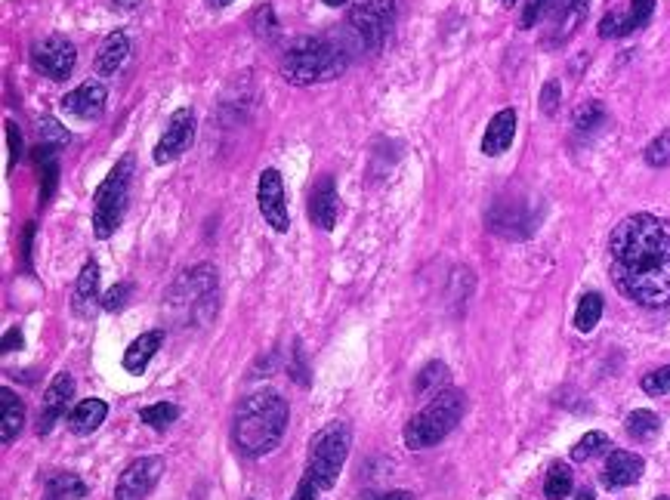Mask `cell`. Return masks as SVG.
<instances>
[{"label": "cell", "instance_id": "cell-5", "mask_svg": "<svg viewBox=\"0 0 670 500\" xmlns=\"http://www.w3.org/2000/svg\"><path fill=\"white\" fill-rule=\"evenodd\" d=\"M467 411V399L464 392L457 389H445L439 392L436 399H430L423 405V411H417L408 426H405V445L411 451H423V448H433L439 445L457 423H461Z\"/></svg>", "mask_w": 670, "mask_h": 500}, {"label": "cell", "instance_id": "cell-7", "mask_svg": "<svg viewBox=\"0 0 670 500\" xmlns=\"http://www.w3.org/2000/svg\"><path fill=\"white\" fill-rule=\"evenodd\" d=\"M130 176H133V155L121 158L93 195V235L99 241L112 238L124 220L130 198Z\"/></svg>", "mask_w": 670, "mask_h": 500}, {"label": "cell", "instance_id": "cell-27", "mask_svg": "<svg viewBox=\"0 0 670 500\" xmlns=\"http://www.w3.org/2000/svg\"><path fill=\"white\" fill-rule=\"evenodd\" d=\"M624 430H627V436H630V439H637V442H649V439H652V436L661 430V420H658V414H655V411L640 408V411L627 414V420H624Z\"/></svg>", "mask_w": 670, "mask_h": 500}, {"label": "cell", "instance_id": "cell-4", "mask_svg": "<svg viewBox=\"0 0 670 500\" xmlns=\"http://www.w3.org/2000/svg\"><path fill=\"white\" fill-rule=\"evenodd\" d=\"M217 294H220V278L217 269L210 263H201L173 284L167 297V309L176 318L180 328H201L217 315Z\"/></svg>", "mask_w": 670, "mask_h": 500}, {"label": "cell", "instance_id": "cell-34", "mask_svg": "<svg viewBox=\"0 0 670 500\" xmlns=\"http://www.w3.org/2000/svg\"><path fill=\"white\" fill-rule=\"evenodd\" d=\"M38 136H41V146H53V149H65L68 139H72V133H68L56 118H41Z\"/></svg>", "mask_w": 670, "mask_h": 500}, {"label": "cell", "instance_id": "cell-45", "mask_svg": "<svg viewBox=\"0 0 670 500\" xmlns=\"http://www.w3.org/2000/svg\"><path fill=\"white\" fill-rule=\"evenodd\" d=\"M207 4L214 7V10H223V7H229V4H232V0H207Z\"/></svg>", "mask_w": 670, "mask_h": 500}, {"label": "cell", "instance_id": "cell-17", "mask_svg": "<svg viewBox=\"0 0 670 500\" xmlns=\"http://www.w3.org/2000/svg\"><path fill=\"white\" fill-rule=\"evenodd\" d=\"M309 220L319 226V229H325V232H331L334 226H337V213H340V195H337V183H334V176H322L319 183L312 186V192H309Z\"/></svg>", "mask_w": 670, "mask_h": 500}, {"label": "cell", "instance_id": "cell-16", "mask_svg": "<svg viewBox=\"0 0 670 500\" xmlns=\"http://www.w3.org/2000/svg\"><path fill=\"white\" fill-rule=\"evenodd\" d=\"M72 399H75V380H72V374H56L53 377V383L47 386V392H44V399H41V414H38V433L41 436H47L53 426H56V420L65 414V408L72 405Z\"/></svg>", "mask_w": 670, "mask_h": 500}, {"label": "cell", "instance_id": "cell-31", "mask_svg": "<svg viewBox=\"0 0 670 500\" xmlns=\"http://www.w3.org/2000/svg\"><path fill=\"white\" fill-rule=\"evenodd\" d=\"M176 417H180V408H176L173 402H158V405H149V408L139 411V420L149 423L158 433L167 430L170 423H176Z\"/></svg>", "mask_w": 670, "mask_h": 500}, {"label": "cell", "instance_id": "cell-28", "mask_svg": "<svg viewBox=\"0 0 670 500\" xmlns=\"http://www.w3.org/2000/svg\"><path fill=\"white\" fill-rule=\"evenodd\" d=\"M445 386H448V368L442 362H430L417 374V383H414L417 396H430V399H436L439 392H445Z\"/></svg>", "mask_w": 670, "mask_h": 500}, {"label": "cell", "instance_id": "cell-30", "mask_svg": "<svg viewBox=\"0 0 670 500\" xmlns=\"http://www.w3.org/2000/svg\"><path fill=\"white\" fill-rule=\"evenodd\" d=\"M599 318H603V297H599V294H584L581 303H578V312H575V328L581 334H590L599 325Z\"/></svg>", "mask_w": 670, "mask_h": 500}, {"label": "cell", "instance_id": "cell-21", "mask_svg": "<svg viewBox=\"0 0 670 500\" xmlns=\"http://www.w3.org/2000/svg\"><path fill=\"white\" fill-rule=\"evenodd\" d=\"M161 346H164V331H146V334H139L127 346V352H124V368L130 374H143L149 368V362L158 355Z\"/></svg>", "mask_w": 670, "mask_h": 500}, {"label": "cell", "instance_id": "cell-25", "mask_svg": "<svg viewBox=\"0 0 670 500\" xmlns=\"http://www.w3.org/2000/svg\"><path fill=\"white\" fill-rule=\"evenodd\" d=\"M96 297H99V266L90 260V263H84V269L78 275V284H75V309H78V315H87Z\"/></svg>", "mask_w": 670, "mask_h": 500}, {"label": "cell", "instance_id": "cell-46", "mask_svg": "<svg viewBox=\"0 0 670 500\" xmlns=\"http://www.w3.org/2000/svg\"><path fill=\"white\" fill-rule=\"evenodd\" d=\"M322 4H328V7H343V4H349V0H322Z\"/></svg>", "mask_w": 670, "mask_h": 500}, {"label": "cell", "instance_id": "cell-22", "mask_svg": "<svg viewBox=\"0 0 670 500\" xmlns=\"http://www.w3.org/2000/svg\"><path fill=\"white\" fill-rule=\"evenodd\" d=\"M105 417H109V405L102 399H84L81 405H75L72 414H68V430L75 436H90L105 423Z\"/></svg>", "mask_w": 670, "mask_h": 500}, {"label": "cell", "instance_id": "cell-37", "mask_svg": "<svg viewBox=\"0 0 670 500\" xmlns=\"http://www.w3.org/2000/svg\"><path fill=\"white\" fill-rule=\"evenodd\" d=\"M130 294H133V284H127V281L115 284L112 291H105V297H102V309H105V312H121V309L127 306Z\"/></svg>", "mask_w": 670, "mask_h": 500}, {"label": "cell", "instance_id": "cell-8", "mask_svg": "<svg viewBox=\"0 0 670 500\" xmlns=\"http://www.w3.org/2000/svg\"><path fill=\"white\" fill-rule=\"evenodd\" d=\"M346 25L356 34L359 47L377 53L396 25V0H359V4H352Z\"/></svg>", "mask_w": 670, "mask_h": 500}, {"label": "cell", "instance_id": "cell-20", "mask_svg": "<svg viewBox=\"0 0 670 500\" xmlns=\"http://www.w3.org/2000/svg\"><path fill=\"white\" fill-rule=\"evenodd\" d=\"M127 56H130V41H127V34H124V31H112L109 38L102 41L99 53H96V75H102V78L118 75L121 65L127 62Z\"/></svg>", "mask_w": 670, "mask_h": 500}, {"label": "cell", "instance_id": "cell-14", "mask_svg": "<svg viewBox=\"0 0 670 500\" xmlns=\"http://www.w3.org/2000/svg\"><path fill=\"white\" fill-rule=\"evenodd\" d=\"M655 16V0H630L624 13H606L603 22H599V38H627V34L640 31L652 22Z\"/></svg>", "mask_w": 670, "mask_h": 500}, {"label": "cell", "instance_id": "cell-36", "mask_svg": "<svg viewBox=\"0 0 670 500\" xmlns=\"http://www.w3.org/2000/svg\"><path fill=\"white\" fill-rule=\"evenodd\" d=\"M643 392H646V396H667V392H670V365L646 374L643 377Z\"/></svg>", "mask_w": 670, "mask_h": 500}, {"label": "cell", "instance_id": "cell-18", "mask_svg": "<svg viewBox=\"0 0 670 500\" xmlns=\"http://www.w3.org/2000/svg\"><path fill=\"white\" fill-rule=\"evenodd\" d=\"M643 470H646V460L633 451H612L606 457V467H603V485L606 488H627V485H637L643 479Z\"/></svg>", "mask_w": 670, "mask_h": 500}, {"label": "cell", "instance_id": "cell-42", "mask_svg": "<svg viewBox=\"0 0 670 500\" xmlns=\"http://www.w3.org/2000/svg\"><path fill=\"white\" fill-rule=\"evenodd\" d=\"M22 346H25L22 331H19V328H10V331L4 334V355H7V352H19Z\"/></svg>", "mask_w": 670, "mask_h": 500}, {"label": "cell", "instance_id": "cell-43", "mask_svg": "<svg viewBox=\"0 0 670 500\" xmlns=\"http://www.w3.org/2000/svg\"><path fill=\"white\" fill-rule=\"evenodd\" d=\"M377 500H414L411 491H390V494H380Z\"/></svg>", "mask_w": 670, "mask_h": 500}, {"label": "cell", "instance_id": "cell-48", "mask_svg": "<svg viewBox=\"0 0 670 500\" xmlns=\"http://www.w3.org/2000/svg\"><path fill=\"white\" fill-rule=\"evenodd\" d=\"M501 4H504V7H513V4H516V0H501Z\"/></svg>", "mask_w": 670, "mask_h": 500}, {"label": "cell", "instance_id": "cell-23", "mask_svg": "<svg viewBox=\"0 0 670 500\" xmlns=\"http://www.w3.org/2000/svg\"><path fill=\"white\" fill-rule=\"evenodd\" d=\"M0 408H4V420H0V442L13 445L16 436L22 433V426H25V405L10 386H4L0 389Z\"/></svg>", "mask_w": 670, "mask_h": 500}, {"label": "cell", "instance_id": "cell-26", "mask_svg": "<svg viewBox=\"0 0 670 500\" xmlns=\"http://www.w3.org/2000/svg\"><path fill=\"white\" fill-rule=\"evenodd\" d=\"M47 494L53 500H81V497H87V485L75 473H53L47 482Z\"/></svg>", "mask_w": 670, "mask_h": 500}, {"label": "cell", "instance_id": "cell-39", "mask_svg": "<svg viewBox=\"0 0 670 500\" xmlns=\"http://www.w3.org/2000/svg\"><path fill=\"white\" fill-rule=\"evenodd\" d=\"M559 99H562V87H559V81H547L544 90H541V112H544V115H556Z\"/></svg>", "mask_w": 670, "mask_h": 500}, {"label": "cell", "instance_id": "cell-10", "mask_svg": "<svg viewBox=\"0 0 670 500\" xmlns=\"http://www.w3.org/2000/svg\"><path fill=\"white\" fill-rule=\"evenodd\" d=\"M590 13V0H550L544 13V47L556 50L575 38Z\"/></svg>", "mask_w": 670, "mask_h": 500}, {"label": "cell", "instance_id": "cell-41", "mask_svg": "<svg viewBox=\"0 0 670 500\" xmlns=\"http://www.w3.org/2000/svg\"><path fill=\"white\" fill-rule=\"evenodd\" d=\"M319 485H315L309 476H303L300 479V485H297V491H294V500H319Z\"/></svg>", "mask_w": 670, "mask_h": 500}, {"label": "cell", "instance_id": "cell-29", "mask_svg": "<svg viewBox=\"0 0 670 500\" xmlns=\"http://www.w3.org/2000/svg\"><path fill=\"white\" fill-rule=\"evenodd\" d=\"M572 485H575V479H572V470L566 467V463H553L547 479H544V497L547 500H562V497L572 494Z\"/></svg>", "mask_w": 670, "mask_h": 500}, {"label": "cell", "instance_id": "cell-1", "mask_svg": "<svg viewBox=\"0 0 670 500\" xmlns=\"http://www.w3.org/2000/svg\"><path fill=\"white\" fill-rule=\"evenodd\" d=\"M615 288L646 309L670 303V226L652 213L624 217L609 238Z\"/></svg>", "mask_w": 670, "mask_h": 500}, {"label": "cell", "instance_id": "cell-2", "mask_svg": "<svg viewBox=\"0 0 670 500\" xmlns=\"http://www.w3.org/2000/svg\"><path fill=\"white\" fill-rule=\"evenodd\" d=\"M288 402L281 399L275 389L251 392L248 399H241L232 423V442L235 451L244 457H266L278 448V442L288 433Z\"/></svg>", "mask_w": 670, "mask_h": 500}, {"label": "cell", "instance_id": "cell-38", "mask_svg": "<svg viewBox=\"0 0 670 500\" xmlns=\"http://www.w3.org/2000/svg\"><path fill=\"white\" fill-rule=\"evenodd\" d=\"M550 0H525L522 4V16H519V25L522 28H535L541 22V16L547 13Z\"/></svg>", "mask_w": 670, "mask_h": 500}, {"label": "cell", "instance_id": "cell-49", "mask_svg": "<svg viewBox=\"0 0 670 500\" xmlns=\"http://www.w3.org/2000/svg\"><path fill=\"white\" fill-rule=\"evenodd\" d=\"M658 500H670V497H658Z\"/></svg>", "mask_w": 670, "mask_h": 500}, {"label": "cell", "instance_id": "cell-24", "mask_svg": "<svg viewBox=\"0 0 670 500\" xmlns=\"http://www.w3.org/2000/svg\"><path fill=\"white\" fill-rule=\"evenodd\" d=\"M34 164L41 170V204H47L59 186V161H56V149L53 146H41L34 149Z\"/></svg>", "mask_w": 670, "mask_h": 500}, {"label": "cell", "instance_id": "cell-32", "mask_svg": "<svg viewBox=\"0 0 670 500\" xmlns=\"http://www.w3.org/2000/svg\"><path fill=\"white\" fill-rule=\"evenodd\" d=\"M572 124H575L578 133H593V130H599V127L606 124V109H603V102H584L581 109L575 112Z\"/></svg>", "mask_w": 670, "mask_h": 500}, {"label": "cell", "instance_id": "cell-3", "mask_svg": "<svg viewBox=\"0 0 670 500\" xmlns=\"http://www.w3.org/2000/svg\"><path fill=\"white\" fill-rule=\"evenodd\" d=\"M349 65V53L331 38H300L281 59V78L294 87H312L340 78Z\"/></svg>", "mask_w": 670, "mask_h": 500}, {"label": "cell", "instance_id": "cell-33", "mask_svg": "<svg viewBox=\"0 0 670 500\" xmlns=\"http://www.w3.org/2000/svg\"><path fill=\"white\" fill-rule=\"evenodd\" d=\"M609 448H612L609 436H606V433H599V430H593V433H587V436L572 448V460H575V463H584V460H593L596 454H603V451H609Z\"/></svg>", "mask_w": 670, "mask_h": 500}, {"label": "cell", "instance_id": "cell-12", "mask_svg": "<svg viewBox=\"0 0 670 500\" xmlns=\"http://www.w3.org/2000/svg\"><path fill=\"white\" fill-rule=\"evenodd\" d=\"M257 204H260L263 220H266L275 232H288V229H291L285 183H281V173H278L275 167H266V170L260 173V183H257Z\"/></svg>", "mask_w": 670, "mask_h": 500}, {"label": "cell", "instance_id": "cell-6", "mask_svg": "<svg viewBox=\"0 0 670 500\" xmlns=\"http://www.w3.org/2000/svg\"><path fill=\"white\" fill-rule=\"evenodd\" d=\"M349 445H352V433H349V423H343V420H331L328 426H322V430L312 436L306 476L322 491L337 485V479L343 473V463L349 457Z\"/></svg>", "mask_w": 670, "mask_h": 500}, {"label": "cell", "instance_id": "cell-15", "mask_svg": "<svg viewBox=\"0 0 670 500\" xmlns=\"http://www.w3.org/2000/svg\"><path fill=\"white\" fill-rule=\"evenodd\" d=\"M105 102H109V90L99 81H84L81 87H75L72 93H65L59 99V109L78 121H96L105 112Z\"/></svg>", "mask_w": 670, "mask_h": 500}, {"label": "cell", "instance_id": "cell-9", "mask_svg": "<svg viewBox=\"0 0 670 500\" xmlns=\"http://www.w3.org/2000/svg\"><path fill=\"white\" fill-rule=\"evenodd\" d=\"M28 56H31L34 71H41L50 81H65L78 65V50L65 34H50V38L34 41Z\"/></svg>", "mask_w": 670, "mask_h": 500}, {"label": "cell", "instance_id": "cell-11", "mask_svg": "<svg viewBox=\"0 0 670 500\" xmlns=\"http://www.w3.org/2000/svg\"><path fill=\"white\" fill-rule=\"evenodd\" d=\"M164 476L161 457H139L121 473L115 485V500H146Z\"/></svg>", "mask_w": 670, "mask_h": 500}, {"label": "cell", "instance_id": "cell-35", "mask_svg": "<svg viewBox=\"0 0 670 500\" xmlns=\"http://www.w3.org/2000/svg\"><path fill=\"white\" fill-rule=\"evenodd\" d=\"M643 158H646L649 167H667V164H670V130L658 133V136L649 142L646 152H643Z\"/></svg>", "mask_w": 670, "mask_h": 500}, {"label": "cell", "instance_id": "cell-40", "mask_svg": "<svg viewBox=\"0 0 670 500\" xmlns=\"http://www.w3.org/2000/svg\"><path fill=\"white\" fill-rule=\"evenodd\" d=\"M4 130H7V146H10V161H7V167L13 170L16 161L22 158V133H19V127H16L13 121H7Z\"/></svg>", "mask_w": 670, "mask_h": 500}, {"label": "cell", "instance_id": "cell-13", "mask_svg": "<svg viewBox=\"0 0 670 500\" xmlns=\"http://www.w3.org/2000/svg\"><path fill=\"white\" fill-rule=\"evenodd\" d=\"M195 136V115L192 109H176L164 127V136L158 139L155 146V164H173L189 146Z\"/></svg>", "mask_w": 670, "mask_h": 500}, {"label": "cell", "instance_id": "cell-44", "mask_svg": "<svg viewBox=\"0 0 670 500\" xmlns=\"http://www.w3.org/2000/svg\"><path fill=\"white\" fill-rule=\"evenodd\" d=\"M112 4H115L118 10H136L139 4H143V0H112Z\"/></svg>", "mask_w": 670, "mask_h": 500}, {"label": "cell", "instance_id": "cell-47", "mask_svg": "<svg viewBox=\"0 0 670 500\" xmlns=\"http://www.w3.org/2000/svg\"><path fill=\"white\" fill-rule=\"evenodd\" d=\"M575 500H596V497H593V494H590V491H581V494H578V497H575Z\"/></svg>", "mask_w": 670, "mask_h": 500}, {"label": "cell", "instance_id": "cell-19", "mask_svg": "<svg viewBox=\"0 0 670 500\" xmlns=\"http://www.w3.org/2000/svg\"><path fill=\"white\" fill-rule=\"evenodd\" d=\"M516 139V112L513 109H501L495 118L488 121L485 127V136H482V152L488 158H498L504 155Z\"/></svg>", "mask_w": 670, "mask_h": 500}]
</instances>
